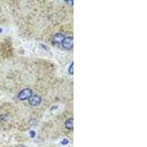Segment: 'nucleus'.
Wrapping results in <instances>:
<instances>
[{"label":"nucleus","instance_id":"nucleus-1","mask_svg":"<svg viewBox=\"0 0 147 147\" xmlns=\"http://www.w3.org/2000/svg\"><path fill=\"white\" fill-rule=\"evenodd\" d=\"M32 95V91L31 89L30 88H25L24 90H21L20 93L18 94V98L20 100H26V99H29L30 96Z\"/></svg>","mask_w":147,"mask_h":147},{"label":"nucleus","instance_id":"nucleus-2","mask_svg":"<svg viewBox=\"0 0 147 147\" xmlns=\"http://www.w3.org/2000/svg\"><path fill=\"white\" fill-rule=\"evenodd\" d=\"M63 47L67 50H71L73 48L74 44V39L73 37H66L65 38L62 43Z\"/></svg>","mask_w":147,"mask_h":147},{"label":"nucleus","instance_id":"nucleus-3","mask_svg":"<svg viewBox=\"0 0 147 147\" xmlns=\"http://www.w3.org/2000/svg\"><path fill=\"white\" fill-rule=\"evenodd\" d=\"M41 97L40 96L35 94V95H32L30 96V98L29 99V103L31 106H38L39 105L40 103H41Z\"/></svg>","mask_w":147,"mask_h":147},{"label":"nucleus","instance_id":"nucleus-4","mask_svg":"<svg viewBox=\"0 0 147 147\" xmlns=\"http://www.w3.org/2000/svg\"><path fill=\"white\" fill-rule=\"evenodd\" d=\"M64 38H65V35L61 33V32H57V33L54 35L53 39H52V43L55 45H59V44H62Z\"/></svg>","mask_w":147,"mask_h":147},{"label":"nucleus","instance_id":"nucleus-5","mask_svg":"<svg viewBox=\"0 0 147 147\" xmlns=\"http://www.w3.org/2000/svg\"><path fill=\"white\" fill-rule=\"evenodd\" d=\"M65 127L69 129H72L74 128V121H73V118H70L65 121Z\"/></svg>","mask_w":147,"mask_h":147},{"label":"nucleus","instance_id":"nucleus-6","mask_svg":"<svg viewBox=\"0 0 147 147\" xmlns=\"http://www.w3.org/2000/svg\"><path fill=\"white\" fill-rule=\"evenodd\" d=\"M73 67H74V63H72L71 64V65L69 66V73L70 74H73L74 73V71H73Z\"/></svg>","mask_w":147,"mask_h":147},{"label":"nucleus","instance_id":"nucleus-7","mask_svg":"<svg viewBox=\"0 0 147 147\" xmlns=\"http://www.w3.org/2000/svg\"><path fill=\"white\" fill-rule=\"evenodd\" d=\"M30 137L32 138H35V132L34 130H31L30 132Z\"/></svg>","mask_w":147,"mask_h":147},{"label":"nucleus","instance_id":"nucleus-8","mask_svg":"<svg viewBox=\"0 0 147 147\" xmlns=\"http://www.w3.org/2000/svg\"><path fill=\"white\" fill-rule=\"evenodd\" d=\"M61 144H63V145H66V144H69V140H67V139H63V140L61 141Z\"/></svg>","mask_w":147,"mask_h":147},{"label":"nucleus","instance_id":"nucleus-9","mask_svg":"<svg viewBox=\"0 0 147 147\" xmlns=\"http://www.w3.org/2000/svg\"><path fill=\"white\" fill-rule=\"evenodd\" d=\"M19 147H27V146H21Z\"/></svg>","mask_w":147,"mask_h":147},{"label":"nucleus","instance_id":"nucleus-10","mask_svg":"<svg viewBox=\"0 0 147 147\" xmlns=\"http://www.w3.org/2000/svg\"><path fill=\"white\" fill-rule=\"evenodd\" d=\"M0 32H2V30L1 29H0Z\"/></svg>","mask_w":147,"mask_h":147}]
</instances>
